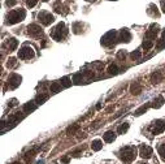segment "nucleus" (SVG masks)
Segmentation results:
<instances>
[{"instance_id":"f257e3e1","label":"nucleus","mask_w":165,"mask_h":164,"mask_svg":"<svg viewBox=\"0 0 165 164\" xmlns=\"http://www.w3.org/2000/svg\"><path fill=\"white\" fill-rule=\"evenodd\" d=\"M118 156L125 164H130L137 156V149L134 146H125L120 150Z\"/></svg>"},{"instance_id":"f03ea898","label":"nucleus","mask_w":165,"mask_h":164,"mask_svg":"<svg viewBox=\"0 0 165 164\" xmlns=\"http://www.w3.org/2000/svg\"><path fill=\"white\" fill-rule=\"evenodd\" d=\"M26 17V12L25 9H13L7 14V25H13V24L21 22Z\"/></svg>"},{"instance_id":"7ed1b4c3","label":"nucleus","mask_w":165,"mask_h":164,"mask_svg":"<svg viewBox=\"0 0 165 164\" xmlns=\"http://www.w3.org/2000/svg\"><path fill=\"white\" fill-rule=\"evenodd\" d=\"M66 34H68V29H66V26H65L64 22L57 24L56 28H53L52 31H51V37H52L55 40H57V42L64 39V38L66 37Z\"/></svg>"},{"instance_id":"20e7f679","label":"nucleus","mask_w":165,"mask_h":164,"mask_svg":"<svg viewBox=\"0 0 165 164\" xmlns=\"http://www.w3.org/2000/svg\"><path fill=\"white\" fill-rule=\"evenodd\" d=\"M116 37H117V33L115 30H111L108 31L103 38H101V44L103 46H107V47H111V46L115 44V40H116Z\"/></svg>"},{"instance_id":"39448f33","label":"nucleus","mask_w":165,"mask_h":164,"mask_svg":"<svg viewBox=\"0 0 165 164\" xmlns=\"http://www.w3.org/2000/svg\"><path fill=\"white\" fill-rule=\"evenodd\" d=\"M38 20H39L44 26H48V25H51V24L55 21V17H53L51 13H48V12L42 11V12L38 13Z\"/></svg>"},{"instance_id":"423d86ee","label":"nucleus","mask_w":165,"mask_h":164,"mask_svg":"<svg viewBox=\"0 0 165 164\" xmlns=\"http://www.w3.org/2000/svg\"><path fill=\"white\" fill-rule=\"evenodd\" d=\"M34 56V50L30 47V46H23L18 51V57L22 60H29Z\"/></svg>"},{"instance_id":"0eeeda50","label":"nucleus","mask_w":165,"mask_h":164,"mask_svg":"<svg viewBox=\"0 0 165 164\" xmlns=\"http://www.w3.org/2000/svg\"><path fill=\"white\" fill-rule=\"evenodd\" d=\"M21 81H22V78H21L20 74L13 73V74H11V76L8 77V82H7V83H8V87L13 90V89H16V87L20 86Z\"/></svg>"},{"instance_id":"6e6552de","label":"nucleus","mask_w":165,"mask_h":164,"mask_svg":"<svg viewBox=\"0 0 165 164\" xmlns=\"http://www.w3.org/2000/svg\"><path fill=\"white\" fill-rule=\"evenodd\" d=\"M164 130H165V120H156V121L154 122V125H152V128H151L152 134H155V136L162 133Z\"/></svg>"},{"instance_id":"1a4fd4ad","label":"nucleus","mask_w":165,"mask_h":164,"mask_svg":"<svg viewBox=\"0 0 165 164\" xmlns=\"http://www.w3.org/2000/svg\"><path fill=\"white\" fill-rule=\"evenodd\" d=\"M28 33L30 37H40L43 34V30L39 25L36 24H31V25L28 26Z\"/></svg>"},{"instance_id":"9d476101","label":"nucleus","mask_w":165,"mask_h":164,"mask_svg":"<svg viewBox=\"0 0 165 164\" xmlns=\"http://www.w3.org/2000/svg\"><path fill=\"white\" fill-rule=\"evenodd\" d=\"M152 153H154V150H152V147L147 146V145H142V146L139 147V155L142 156L143 159H148L152 156Z\"/></svg>"},{"instance_id":"9b49d317","label":"nucleus","mask_w":165,"mask_h":164,"mask_svg":"<svg viewBox=\"0 0 165 164\" xmlns=\"http://www.w3.org/2000/svg\"><path fill=\"white\" fill-rule=\"evenodd\" d=\"M157 33H159V26H157L156 24H152V25L150 26V30L147 31V33H146V37L148 38V39L154 40L155 38H156Z\"/></svg>"},{"instance_id":"f8f14e48","label":"nucleus","mask_w":165,"mask_h":164,"mask_svg":"<svg viewBox=\"0 0 165 164\" xmlns=\"http://www.w3.org/2000/svg\"><path fill=\"white\" fill-rule=\"evenodd\" d=\"M120 40L125 43H129L131 40V33H130L127 29H122L120 31Z\"/></svg>"},{"instance_id":"ddd939ff","label":"nucleus","mask_w":165,"mask_h":164,"mask_svg":"<svg viewBox=\"0 0 165 164\" xmlns=\"http://www.w3.org/2000/svg\"><path fill=\"white\" fill-rule=\"evenodd\" d=\"M7 47H8L9 51H14L17 48V46H18V40L16 39V38H9L8 40H7Z\"/></svg>"},{"instance_id":"4468645a","label":"nucleus","mask_w":165,"mask_h":164,"mask_svg":"<svg viewBox=\"0 0 165 164\" xmlns=\"http://www.w3.org/2000/svg\"><path fill=\"white\" fill-rule=\"evenodd\" d=\"M130 93L134 94V95H138V94L142 93V85L139 82H134L131 86H130Z\"/></svg>"},{"instance_id":"2eb2a0df","label":"nucleus","mask_w":165,"mask_h":164,"mask_svg":"<svg viewBox=\"0 0 165 164\" xmlns=\"http://www.w3.org/2000/svg\"><path fill=\"white\" fill-rule=\"evenodd\" d=\"M147 13H148L151 17H156V18L160 16L159 11H157V7L155 5V4H151V5L148 7V9H147Z\"/></svg>"},{"instance_id":"dca6fc26","label":"nucleus","mask_w":165,"mask_h":164,"mask_svg":"<svg viewBox=\"0 0 165 164\" xmlns=\"http://www.w3.org/2000/svg\"><path fill=\"white\" fill-rule=\"evenodd\" d=\"M36 104H38L36 102H28L25 106H23V112H26V113L33 112V111L36 108Z\"/></svg>"},{"instance_id":"f3484780","label":"nucleus","mask_w":165,"mask_h":164,"mask_svg":"<svg viewBox=\"0 0 165 164\" xmlns=\"http://www.w3.org/2000/svg\"><path fill=\"white\" fill-rule=\"evenodd\" d=\"M115 139H116V133L112 132V130H109V132H107V133L104 134V141H105L107 143H111V142H113Z\"/></svg>"},{"instance_id":"a211bd4d","label":"nucleus","mask_w":165,"mask_h":164,"mask_svg":"<svg viewBox=\"0 0 165 164\" xmlns=\"http://www.w3.org/2000/svg\"><path fill=\"white\" fill-rule=\"evenodd\" d=\"M162 81V74L160 73V72H155V73H152L151 76V82L152 83H160V82Z\"/></svg>"},{"instance_id":"6ab92c4d","label":"nucleus","mask_w":165,"mask_h":164,"mask_svg":"<svg viewBox=\"0 0 165 164\" xmlns=\"http://www.w3.org/2000/svg\"><path fill=\"white\" fill-rule=\"evenodd\" d=\"M91 147H93V150L99 151L103 149V142H101L100 139H95V141L91 142Z\"/></svg>"},{"instance_id":"aec40b11","label":"nucleus","mask_w":165,"mask_h":164,"mask_svg":"<svg viewBox=\"0 0 165 164\" xmlns=\"http://www.w3.org/2000/svg\"><path fill=\"white\" fill-rule=\"evenodd\" d=\"M47 99H48V94H43V93H40V94H38V95H36L35 102L38 103V104H43V103H44Z\"/></svg>"},{"instance_id":"412c9836","label":"nucleus","mask_w":165,"mask_h":164,"mask_svg":"<svg viewBox=\"0 0 165 164\" xmlns=\"http://www.w3.org/2000/svg\"><path fill=\"white\" fill-rule=\"evenodd\" d=\"M50 90H51V93H53V94L59 93V91L61 90V83H60V82H52Z\"/></svg>"},{"instance_id":"4be33fe9","label":"nucleus","mask_w":165,"mask_h":164,"mask_svg":"<svg viewBox=\"0 0 165 164\" xmlns=\"http://www.w3.org/2000/svg\"><path fill=\"white\" fill-rule=\"evenodd\" d=\"M108 73L112 74V76H116V74L120 73V68H118L116 64H111L108 67Z\"/></svg>"},{"instance_id":"5701e85b","label":"nucleus","mask_w":165,"mask_h":164,"mask_svg":"<svg viewBox=\"0 0 165 164\" xmlns=\"http://www.w3.org/2000/svg\"><path fill=\"white\" fill-rule=\"evenodd\" d=\"M129 122H122V124L118 126V129H117V132H118V134H125L127 130H129Z\"/></svg>"},{"instance_id":"b1692460","label":"nucleus","mask_w":165,"mask_h":164,"mask_svg":"<svg viewBox=\"0 0 165 164\" xmlns=\"http://www.w3.org/2000/svg\"><path fill=\"white\" fill-rule=\"evenodd\" d=\"M142 47H143V50H144V51H148V50H151V48L154 47V40H151V39L143 40Z\"/></svg>"},{"instance_id":"393cba45","label":"nucleus","mask_w":165,"mask_h":164,"mask_svg":"<svg viewBox=\"0 0 165 164\" xmlns=\"http://www.w3.org/2000/svg\"><path fill=\"white\" fill-rule=\"evenodd\" d=\"M162 103H164V98H162V96H157L156 99L154 100V102H152V107L154 108H160L162 106Z\"/></svg>"},{"instance_id":"a878e982","label":"nucleus","mask_w":165,"mask_h":164,"mask_svg":"<svg viewBox=\"0 0 165 164\" xmlns=\"http://www.w3.org/2000/svg\"><path fill=\"white\" fill-rule=\"evenodd\" d=\"M35 150H30V151H28V153L25 154V161L26 163H30L31 160H33L34 158H35Z\"/></svg>"},{"instance_id":"bb28decb","label":"nucleus","mask_w":165,"mask_h":164,"mask_svg":"<svg viewBox=\"0 0 165 164\" xmlns=\"http://www.w3.org/2000/svg\"><path fill=\"white\" fill-rule=\"evenodd\" d=\"M73 82H74L76 85L82 83V82H83V76H82V73H76V74H74V76H73Z\"/></svg>"},{"instance_id":"cd10ccee","label":"nucleus","mask_w":165,"mask_h":164,"mask_svg":"<svg viewBox=\"0 0 165 164\" xmlns=\"http://www.w3.org/2000/svg\"><path fill=\"white\" fill-rule=\"evenodd\" d=\"M60 83H61V86H64V87H69L70 85H72V82H70V78L69 77H62L61 79H60Z\"/></svg>"},{"instance_id":"c85d7f7f","label":"nucleus","mask_w":165,"mask_h":164,"mask_svg":"<svg viewBox=\"0 0 165 164\" xmlns=\"http://www.w3.org/2000/svg\"><path fill=\"white\" fill-rule=\"evenodd\" d=\"M148 107H150V104L142 106V107H140L139 110H137V111H135V113H134V115H135V116H140V115H142V113H144L146 111L148 110Z\"/></svg>"},{"instance_id":"c756f323","label":"nucleus","mask_w":165,"mask_h":164,"mask_svg":"<svg viewBox=\"0 0 165 164\" xmlns=\"http://www.w3.org/2000/svg\"><path fill=\"white\" fill-rule=\"evenodd\" d=\"M78 129H79V126H78L77 124H74L73 126H69V128H68L66 133H68V134H76V132H77Z\"/></svg>"},{"instance_id":"7c9ffc66","label":"nucleus","mask_w":165,"mask_h":164,"mask_svg":"<svg viewBox=\"0 0 165 164\" xmlns=\"http://www.w3.org/2000/svg\"><path fill=\"white\" fill-rule=\"evenodd\" d=\"M159 154H160V156H161L162 160L165 161V143H162V145L159 146Z\"/></svg>"},{"instance_id":"2f4dec72","label":"nucleus","mask_w":165,"mask_h":164,"mask_svg":"<svg viewBox=\"0 0 165 164\" xmlns=\"http://www.w3.org/2000/svg\"><path fill=\"white\" fill-rule=\"evenodd\" d=\"M140 56H142V51H140V50H135V51L131 54V59L133 60H138Z\"/></svg>"},{"instance_id":"473e14b6","label":"nucleus","mask_w":165,"mask_h":164,"mask_svg":"<svg viewBox=\"0 0 165 164\" xmlns=\"http://www.w3.org/2000/svg\"><path fill=\"white\" fill-rule=\"evenodd\" d=\"M16 64H17L16 59H14V57H11V59H8L7 67H8V68H13V67H16Z\"/></svg>"},{"instance_id":"72a5a7b5","label":"nucleus","mask_w":165,"mask_h":164,"mask_svg":"<svg viewBox=\"0 0 165 164\" xmlns=\"http://www.w3.org/2000/svg\"><path fill=\"white\" fill-rule=\"evenodd\" d=\"M36 3H38V0H26V4H28V7H30V8L35 7Z\"/></svg>"},{"instance_id":"f704fd0d","label":"nucleus","mask_w":165,"mask_h":164,"mask_svg":"<svg viewBox=\"0 0 165 164\" xmlns=\"http://www.w3.org/2000/svg\"><path fill=\"white\" fill-rule=\"evenodd\" d=\"M165 47V40L164 39H161V40H159V42H157V48H164Z\"/></svg>"},{"instance_id":"c9c22d12","label":"nucleus","mask_w":165,"mask_h":164,"mask_svg":"<svg viewBox=\"0 0 165 164\" xmlns=\"http://www.w3.org/2000/svg\"><path fill=\"white\" fill-rule=\"evenodd\" d=\"M117 56H118V59H123V60H125V57H126L125 51H120V52L117 54Z\"/></svg>"},{"instance_id":"e433bc0d","label":"nucleus","mask_w":165,"mask_h":164,"mask_svg":"<svg viewBox=\"0 0 165 164\" xmlns=\"http://www.w3.org/2000/svg\"><path fill=\"white\" fill-rule=\"evenodd\" d=\"M17 3V0H7V5L8 7H13Z\"/></svg>"},{"instance_id":"4c0bfd02","label":"nucleus","mask_w":165,"mask_h":164,"mask_svg":"<svg viewBox=\"0 0 165 164\" xmlns=\"http://www.w3.org/2000/svg\"><path fill=\"white\" fill-rule=\"evenodd\" d=\"M69 160H70V158H69V156H64V158L61 159V161H62V163H65V164H66V163H69Z\"/></svg>"},{"instance_id":"58836bf2","label":"nucleus","mask_w":165,"mask_h":164,"mask_svg":"<svg viewBox=\"0 0 165 164\" xmlns=\"http://www.w3.org/2000/svg\"><path fill=\"white\" fill-rule=\"evenodd\" d=\"M16 102H17V100H16V99H12V100H11V102H9V103H8V106H9V107H13V106H16V104H17V103H16Z\"/></svg>"},{"instance_id":"ea45409f","label":"nucleus","mask_w":165,"mask_h":164,"mask_svg":"<svg viewBox=\"0 0 165 164\" xmlns=\"http://www.w3.org/2000/svg\"><path fill=\"white\" fill-rule=\"evenodd\" d=\"M160 3H161V7H162V11L165 12V0H160Z\"/></svg>"},{"instance_id":"a19ab883","label":"nucleus","mask_w":165,"mask_h":164,"mask_svg":"<svg viewBox=\"0 0 165 164\" xmlns=\"http://www.w3.org/2000/svg\"><path fill=\"white\" fill-rule=\"evenodd\" d=\"M162 39H164V40H165V30H164V31H162Z\"/></svg>"},{"instance_id":"79ce46f5","label":"nucleus","mask_w":165,"mask_h":164,"mask_svg":"<svg viewBox=\"0 0 165 164\" xmlns=\"http://www.w3.org/2000/svg\"><path fill=\"white\" fill-rule=\"evenodd\" d=\"M86 1H95V0H86Z\"/></svg>"},{"instance_id":"37998d69","label":"nucleus","mask_w":165,"mask_h":164,"mask_svg":"<svg viewBox=\"0 0 165 164\" xmlns=\"http://www.w3.org/2000/svg\"><path fill=\"white\" fill-rule=\"evenodd\" d=\"M13 164H20V163H17V161H16V163H13Z\"/></svg>"},{"instance_id":"c03bdc74","label":"nucleus","mask_w":165,"mask_h":164,"mask_svg":"<svg viewBox=\"0 0 165 164\" xmlns=\"http://www.w3.org/2000/svg\"><path fill=\"white\" fill-rule=\"evenodd\" d=\"M43 1H48V0H43Z\"/></svg>"},{"instance_id":"a18cd8bd","label":"nucleus","mask_w":165,"mask_h":164,"mask_svg":"<svg viewBox=\"0 0 165 164\" xmlns=\"http://www.w3.org/2000/svg\"><path fill=\"white\" fill-rule=\"evenodd\" d=\"M140 164H146V163H140Z\"/></svg>"}]
</instances>
